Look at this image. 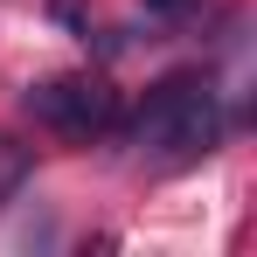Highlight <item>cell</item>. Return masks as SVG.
<instances>
[{
	"label": "cell",
	"mask_w": 257,
	"mask_h": 257,
	"mask_svg": "<svg viewBox=\"0 0 257 257\" xmlns=\"http://www.w3.org/2000/svg\"><path fill=\"white\" fill-rule=\"evenodd\" d=\"M28 174H35V153H28V146H14V139H0V202H14Z\"/></svg>",
	"instance_id": "obj_3"
},
{
	"label": "cell",
	"mask_w": 257,
	"mask_h": 257,
	"mask_svg": "<svg viewBox=\"0 0 257 257\" xmlns=\"http://www.w3.org/2000/svg\"><path fill=\"white\" fill-rule=\"evenodd\" d=\"M215 139H222V104H215V84L195 70L160 77L132 111V146L153 167H195L202 153H215Z\"/></svg>",
	"instance_id": "obj_1"
},
{
	"label": "cell",
	"mask_w": 257,
	"mask_h": 257,
	"mask_svg": "<svg viewBox=\"0 0 257 257\" xmlns=\"http://www.w3.org/2000/svg\"><path fill=\"white\" fill-rule=\"evenodd\" d=\"M146 7H153V14H188L195 0H146Z\"/></svg>",
	"instance_id": "obj_4"
},
{
	"label": "cell",
	"mask_w": 257,
	"mask_h": 257,
	"mask_svg": "<svg viewBox=\"0 0 257 257\" xmlns=\"http://www.w3.org/2000/svg\"><path fill=\"white\" fill-rule=\"evenodd\" d=\"M21 104H28L35 125H49L56 139H70V146H90V139H104V132L118 125V90L104 84V77H49Z\"/></svg>",
	"instance_id": "obj_2"
}]
</instances>
